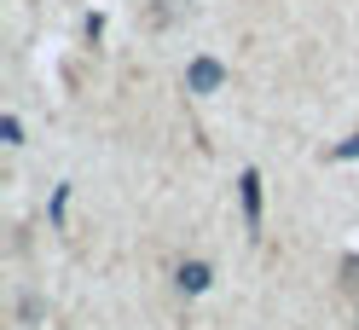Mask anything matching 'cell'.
<instances>
[{
  "label": "cell",
  "mask_w": 359,
  "mask_h": 330,
  "mask_svg": "<svg viewBox=\"0 0 359 330\" xmlns=\"http://www.w3.org/2000/svg\"><path fill=\"white\" fill-rule=\"evenodd\" d=\"M220 81H226V64H220V58H191V70H186V93H215Z\"/></svg>",
  "instance_id": "cell-1"
},
{
  "label": "cell",
  "mask_w": 359,
  "mask_h": 330,
  "mask_svg": "<svg viewBox=\"0 0 359 330\" xmlns=\"http://www.w3.org/2000/svg\"><path fill=\"white\" fill-rule=\"evenodd\" d=\"M238 191H243V220H250V226H261V174L250 168V174L238 180Z\"/></svg>",
  "instance_id": "cell-2"
},
{
  "label": "cell",
  "mask_w": 359,
  "mask_h": 330,
  "mask_svg": "<svg viewBox=\"0 0 359 330\" xmlns=\"http://www.w3.org/2000/svg\"><path fill=\"white\" fill-rule=\"evenodd\" d=\"M180 290H209V267H203V261H186V267H180Z\"/></svg>",
  "instance_id": "cell-3"
},
{
  "label": "cell",
  "mask_w": 359,
  "mask_h": 330,
  "mask_svg": "<svg viewBox=\"0 0 359 330\" xmlns=\"http://www.w3.org/2000/svg\"><path fill=\"white\" fill-rule=\"evenodd\" d=\"M342 290H348V296H359V255H348V261H342Z\"/></svg>",
  "instance_id": "cell-4"
}]
</instances>
